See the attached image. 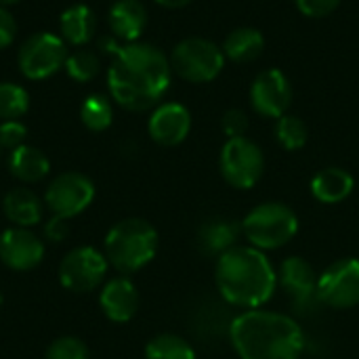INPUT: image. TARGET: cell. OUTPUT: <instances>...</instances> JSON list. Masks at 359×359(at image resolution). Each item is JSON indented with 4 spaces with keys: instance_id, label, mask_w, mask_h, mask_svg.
Masks as SVG:
<instances>
[{
    "instance_id": "cell-1",
    "label": "cell",
    "mask_w": 359,
    "mask_h": 359,
    "mask_svg": "<svg viewBox=\"0 0 359 359\" xmlns=\"http://www.w3.org/2000/svg\"><path fill=\"white\" fill-rule=\"evenodd\" d=\"M170 74V61L160 48L130 42L114 55L107 86L118 105L130 111H145L166 95Z\"/></svg>"
},
{
    "instance_id": "cell-2",
    "label": "cell",
    "mask_w": 359,
    "mask_h": 359,
    "mask_svg": "<svg viewBox=\"0 0 359 359\" xmlns=\"http://www.w3.org/2000/svg\"><path fill=\"white\" fill-rule=\"evenodd\" d=\"M229 341L240 359H301L303 328L286 313L248 309L229 324Z\"/></svg>"
},
{
    "instance_id": "cell-3",
    "label": "cell",
    "mask_w": 359,
    "mask_h": 359,
    "mask_svg": "<svg viewBox=\"0 0 359 359\" xmlns=\"http://www.w3.org/2000/svg\"><path fill=\"white\" fill-rule=\"evenodd\" d=\"M215 282L221 297L242 309H261L271 301L278 273L263 250L250 244H238L217 257Z\"/></svg>"
},
{
    "instance_id": "cell-4",
    "label": "cell",
    "mask_w": 359,
    "mask_h": 359,
    "mask_svg": "<svg viewBox=\"0 0 359 359\" xmlns=\"http://www.w3.org/2000/svg\"><path fill=\"white\" fill-rule=\"evenodd\" d=\"M158 231L143 219H124L105 236V259L122 276L149 265L158 252Z\"/></svg>"
},
{
    "instance_id": "cell-5",
    "label": "cell",
    "mask_w": 359,
    "mask_h": 359,
    "mask_svg": "<svg viewBox=\"0 0 359 359\" xmlns=\"http://www.w3.org/2000/svg\"><path fill=\"white\" fill-rule=\"evenodd\" d=\"M299 231L297 212L282 202H265L255 206L242 221V236L259 250H276L286 246Z\"/></svg>"
},
{
    "instance_id": "cell-6",
    "label": "cell",
    "mask_w": 359,
    "mask_h": 359,
    "mask_svg": "<svg viewBox=\"0 0 359 359\" xmlns=\"http://www.w3.org/2000/svg\"><path fill=\"white\" fill-rule=\"evenodd\" d=\"M225 65V53L206 38H187L170 55V67L187 82H210Z\"/></svg>"
},
{
    "instance_id": "cell-7",
    "label": "cell",
    "mask_w": 359,
    "mask_h": 359,
    "mask_svg": "<svg viewBox=\"0 0 359 359\" xmlns=\"http://www.w3.org/2000/svg\"><path fill=\"white\" fill-rule=\"evenodd\" d=\"M219 168L223 179L236 189L255 187L265 172L263 149L248 137L229 139L219 156Z\"/></svg>"
},
{
    "instance_id": "cell-8",
    "label": "cell",
    "mask_w": 359,
    "mask_h": 359,
    "mask_svg": "<svg viewBox=\"0 0 359 359\" xmlns=\"http://www.w3.org/2000/svg\"><path fill=\"white\" fill-rule=\"evenodd\" d=\"M67 55L69 53L65 48L63 38L48 34V32H40L21 44L19 55H17V63H19V69L25 78L44 80V78L57 74L65 65Z\"/></svg>"
},
{
    "instance_id": "cell-9",
    "label": "cell",
    "mask_w": 359,
    "mask_h": 359,
    "mask_svg": "<svg viewBox=\"0 0 359 359\" xmlns=\"http://www.w3.org/2000/svg\"><path fill=\"white\" fill-rule=\"evenodd\" d=\"M318 299L330 309L359 305V259L347 257L330 263L318 278Z\"/></svg>"
},
{
    "instance_id": "cell-10",
    "label": "cell",
    "mask_w": 359,
    "mask_h": 359,
    "mask_svg": "<svg viewBox=\"0 0 359 359\" xmlns=\"http://www.w3.org/2000/svg\"><path fill=\"white\" fill-rule=\"evenodd\" d=\"M107 259L93 246H78L69 250L59 265V282L65 290L82 294L99 288L107 273Z\"/></svg>"
},
{
    "instance_id": "cell-11",
    "label": "cell",
    "mask_w": 359,
    "mask_h": 359,
    "mask_svg": "<svg viewBox=\"0 0 359 359\" xmlns=\"http://www.w3.org/2000/svg\"><path fill=\"white\" fill-rule=\"evenodd\" d=\"M95 200V185L80 172H63L55 177L44 194V202L53 217L72 219L84 212Z\"/></svg>"
},
{
    "instance_id": "cell-12",
    "label": "cell",
    "mask_w": 359,
    "mask_h": 359,
    "mask_svg": "<svg viewBox=\"0 0 359 359\" xmlns=\"http://www.w3.org/2000/svg\"><path fill=\"white\" fill-rule=\"evenodd\" d=\"M318 278L313 267L303 257H288L282 261L278 271V284L290 299L297 313H309L320 303Z\"/></svg>"
},
{
    "instance_id": "cell-13",
    "label": "cell",
    "mask_w": 359,
    "mask_h": 359,
    "mask_svg": "<svg viewBox=\"0 0 359 359\" xmlns=\"http://www.w3.org/2000/svg\"><path fill=\"white\" fill-rule=\"evenodd\" d=\"M44 259V242L27 227H8L0 233V261L13 271H29Z\"/></svg>"
},
{
    "instance_id": "cell-14",
    "label": "cell",
    "mask_w": 359,
    "mask_h": 359,
    "mask_svg": "<svg viewBox=\"0 0 359 359\" xmlns=\"http://www.w3.org/2000/svg\"><path fill=\"white\" fill-rule=\"evenodd\" d=\"M250 103L255 111L265 118H282L284 114H288V107L292 103V88L284 72L267 69L259 74L250 88Z\"/></svg>"
},
{
    "instance_id": "cell-15",
    "label": "cell",
    "mask_w": 359,
    "mask_h": 359,
    "mask_svg": "<svg viewBox=\"0 0 359 359\" xmlns=\"http://www.w3.org/2000/svg\"><path fill=\"white\" fill-rule=\"evenodd\" d=\"M149 137L164 147L183 143L191 130V116L181 103H164L149 118Z\"/></svg>"
},
{
    "instance_id": "cell-16",
    "label": "cell",
    "mask_w": 359,
    "mask_h": 359,
    "mask_svg": "<svg viewBox=\"0 0 359 359\" xmlns=\"http://www.w3.org/2000/svg\"><path fill=\"white\" fill-rule=\"evenodd\" d=\"M99 305L107 320H111L116 324L130 322L139 309L137 286L126 276L114 278L103 286V290L99 294Z\"/></svg>"
},
{
    "instance_id": "cell-17",
    "label": "cell",
    "mask_w": 359,
    "mask_h": 359,
    "mask_svg": "<svg viewBox=\"0 0 359 359\" xmlns=\"http://www.w3.org/2000/svg\"><path fill=\"white\" fill-rule=\"evenodd\" d=\"M242 236V223L215 217L206 221L198 231V246L204 255L221 257L229 248L238 246V238Z\"/></svg>"
},
{
    "instance_id": "cell-18",
    "label": "cell",
    "mask_w": 359,
    "mask_h": 359,
    "mask_svg": "<svg viewBox=\"0 0 359 359\" xmlns=\"http://www.w3.org/2000/svg\"><path fill=\"white\" fill-rule=\"evenodd\" d=\"M147 25V11L139 0H118L109 8L111 34L120 40L135 42Z\"/></svg>"
},
{
    "instance_id": "cell-19",
    "label": "cell",
    "mask_w": 359,
    "mask_h": 359,
    "mask_svg": "<svg viewBox=\"0 0 359 359\" xmlns=\"http://www.w3.org/2000/svg\"><path fill=\"white\" fill-rule=\"evenodd\" d=\"M355 181L345 168H324L311 179V194L322 204H339L351 196Z\"/></svg>"
},
{
    "instance_id": "cell-20",
    "label": "cell",
    "mask_w": 359,
    "mask_h": 359,
    "mask_svg": "<svg viewBox=\"0 0 359 359\" xmlns=\"http://www.w3.org/2000/svg\"><path fill=\"white\" fill-rule=\"evenodd\" d=\"M4 215L15 227H32L42 221V202L25 187H15L4 196Z\"/></svg>"
},
{
    "instance_id": "cell-21",
    "label": "cell",
    "mask_w": 359,
    "mask_h": 359,
    "mask_svg": "<svg viewBox=\"0 0 359 359\" xmlns=\"http://www.w3.org/2000/svg\"><path fill=\"white\" fill-rule=\"evenodd\" d=\"M59 29L65 42L74 46H84L97 29V17L90 6L86 4H74L61 13Z\"/></svg>"
},
{
    "instance_id": "cell-22",
    "label": "cell",
    "mask_w": 359,
    "mask_h": 359,
    "mask_svg": "<svg viewBox=\"0 0 359 359\" xmlns=\"http://www.w3.org/2000/svg\"><path fill=\"white\" fill-rule=\"evenodd\" d=\"M8 168H11L15 179H19L23 183H38L48 175L50 162H48L46 154L40 151L38 147L21 145V147L11 151Z\"/></svg>"
},
{
    "instance_id": "cell-23",
    "label": "cell",
    "mask_w": 359,
    "mask_h": 359,
    "mask_svg": "<svg viewBox=\"0 0 359 359\" xmlns=\"http://www.w3.org/2000/svg\"><path fill=\"white\" fill-rule=\"evenodd\" d=\"M265 48V38L255 27H238L233 29L223 44V53L236 63L255 61Z\"/></svg>"
},
{
    "instance_id": "cell-24",
    "label": "cell",
    "mask_w": 359,
    "mask_h": 359,
    "mask_svg": "<svg viewBox=\"0 0 359 359\" xmlns=\"http://www.w3.org/2000/svg\"><path fill=\"white\" fill-rule=\"evenodd\" d=\"M145 359H196V351L177 334H158L147 343Z\"/></svg>"
},
{
    "instance_id": "cell-25",
    "label": "cell",
    "mask_w": 359,
    "mask_h": 359,
    "mask_svg": "<svg viewBox=\"0 0 359 359\" xmlns=\"http://www.w3.org/2000/svg\"><path fill=\"white\" fill-rule=\"evenodd\" d=\"M80 118H82V124L93 133H101V130L109 128V124L114 120V109H111L109 99L103 95L86 97V101L80 107Z\"/></svg>"
},
{
    "instance_id": "cell-26",
    "label": "cell",
    "mask_w": 359,
    "mask_h": 359,
    "mask_svg": "<svg viewBox=\"0 0 359 359\" xmlns=\"http://www.w3.org/2000/svg\"><path fill=\"white\" fill-rule=\"evenodd\" d=\"M276 137H278V143H280L284 149L297 151V149L305 147V143H307V139H309V130H307V124H305L299 116L284 114L282 118H278Z\"/></svg>"
},
{
    "instance_id": "cell-27",
    "label": "cell",
    "mask_w": 359,
    "mask_h": 359,
    "mask_svg": "<svg viewBox=\"0 0 359 359\" xmlns=\"http://www.w3.org/2000/svg\"><path fill=\"white\" fill-rule=\"evenodd\" d=\"M29 107V95L15 82H0V120H19Z\"/></svg>"
},
{
    "instance_id": "cell-28",
    "label": "cell",
    "mask_w": 359,
    "mask_h": 359,
    "mask_svg": "<svg viewBox=\"0 0 359 359\" xmlns=\"http://www.w3.org/2000/svg\"><path fill=\"white\" fill-rule=\"evenodd\" d=\"M65 69L76 82H90L99 74V55L88 48H78L67 55Z\"/></svg>"
},
{
    "instance_id": "cell-29",
    "label": "cell",
    "mask_w": 359,
    "mask_h": 359,
    "mask_svg": "<svg viewBox=\"0 0 359 359\" xmlns=\"http://www.w3.org/2000/svg\"><path fill=\"white\" fill-rule=\"evenodd\" d=\"M46 359H90L88 358V349L86 345L76 339V337H61L57 339L48 351H46Z\"/></svg>"
},
{
    "instance_id": "cell-30",
    "label": "cell",
    "mask_w": 359,
    "mask_h": 359,
    "mask_svg": "<svg viewBox=\"0 0 359 359\" xmlns=\"http://www.w3.org/2000/svg\"><path fill=\"white\" fill-rule=\"evenodd\" d=\"M27 137V128L19 122V120H4L0 124V147H6V149H17L21 145H25Z\"/></svg>"
},
{
    "instance_id": "cell-31",
    "label": "cell",
    "mask_w": 359,
    "mask_h": 359,
    "mask_svg": "<svg viewBox=\"0 0 359 359\" xmlns=\"http://www.w3.org/2000/svg\"><path fill=\"white\" fill-rule=\"evenodd\" d=\"M223 133L229 139H238V137H246L248 130V116L242 109H229L225 111L223 120H221Z\"/></svg>"
},
{
    "instance_id": "cell-32",
    "label": "cell",
    "mask_w": 359,
    "mask_h": 359,
    "mask_svg": "<svg viewBox=\"0 0 359 359\" xmlns=\"http://www.w3.org/2000/svg\"><path fill=\"white\" fill-rule=\"evenodd\" d=\"M341 0H297V6L307 17H326L339 8Z\"/></svg>"
},
{
    "instance_id": "cell-33",
    "label": "cell",
    "mask_w": 359,
    "mask_h": 359,
    "mask_svg": "<svg viewBox=\"0 0 359 359\" xmlns=\"http://www.w3.org/2000/svg\"><path fill=\"white\" fill-rule=\"evenodd\" d=\"M15 32H17V23L13 15L4 6H0V50L15 40Z\"/></svg>"
},
{
    "instance_id": "cell-34",
    "label": "cell",
    "mask_w": 359,
    "mask_h": 359,
    "mask_svg": "<svg viewBox=\"0 0 359 359\" xmlns=\"http://www.w3.org/2000/svg\"><path fill=\"white\" fill-rule=\"evenodd\" d=\"M44 231H46V238H48L50 242H61V240L67 236V225H65V219L53 217V219L46 223Z\"/></svg>"
},
{
    "instance_id": "cell-35",
    "label": "cell",
    "mask_w": 359,
    "mask_h": 359,
    "mask_svg": "<svg viewBox=\"0 0 359 359\" xmlns=\"http://www.w3.org/2000/svg\"><path fill=\"white\" fill-rule=\"evenodd\" d=\"M156 2L162 4V6H166V8H181V6L189 4L191 0H156Z\"/></svg>"
},
{
    "instance_id": "cell-36",
    "label": "cell",
    "mask_w": 359,
    "mask_h": 359,
    "mask_svg": "<svg viewBox=\"0 0 359 359\" xmlns=\"http://www.w3.org/2000/svg\"><path fill=\"white\" fill-rule=\"evenodd\" d=\"M19 0H0V6H8V4H15Z\"/></svg>"
}]
</instances>
